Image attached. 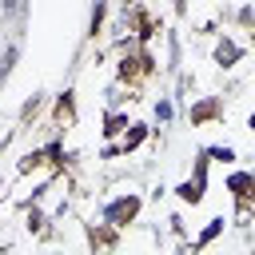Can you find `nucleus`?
Masks as SVG:
<instances>
[{"instance_id": "obj_4", "label": "nucleus", "mask_w": 255, "mask_h": 255, "mask_svg": "<svg viewBox=\"0 0 255 255\" xmlns=\"http://www.w3.org/2000/svg\"><path fill=\"white\" fill-rule=\"evenodd\" d=\"M251 128H255V120H251Z\"/></svg>"}, {"instance_id": "obj_1", "label": "nucleus", "mask_w": 255, "mask_h": 255, "mask_svg": "<svg viewBox=\"0 0 255 255\" xmlns=\"http://www.w3.org/2000/svg\"><path fill=\"white\" fill-rule=\"evenodd\" d=\"M135 207H139L135 199H124V203H116V207H112V219H131V215H135Z\"/></svg>"}, {"instance_id": "obj_2", "label": "nucleus", "mask_w": 255, "mask_h": 255, "mask_svg": "<svg viewBox=\"0 0 255 255\" xmlns=\"http://www.w3.org/2000/svg\"><path fill=\"white\" fill-rule=\"evenodd\" d=\"M24 12V0H4V16H20Z\"/></svg>"}, {"instance_id": "obj_3", "label": "nucleus", "mask_w": 255, "mask_h": 255, "mask_svg": "<svg viewBox=\"0 0 255 255\" xmlns=\"http://www.w3.org/2000/svg\"><path fill=\"white\" fill-rule=\"evenodd\" d=\"M0 16H4V0H0Z\"/></svg>"}]
</instances>
